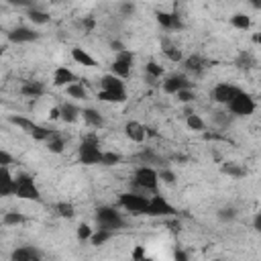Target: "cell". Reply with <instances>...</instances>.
I'll use <instances>...</instances> for the list:
<instances>
[{"label":"cell","instance_id":"1","mask_svg":"<svg viewBox=\"0 0 261 261\" xmlns=\"http://www.w3.org/2000/svg\"><path fill=\"white\" fill-rule=\"evenodd\" d=\"M159 169L153 165H139L135 169L133 181L128 184V188H135L137 192H151V194H159Z\"/></svg>","mask_w":261,"mask_h":261},{"label":"cell","instance_id":"2","mask_svg":"<svg viewBox=\"0 0 261 261\" xmlns=\"http://www.w3.org/2000/svg\"><path fill=\"white\" fill-rule=\"evenodd\" d=\"M104 151L100 149V139L96 133H88L82 137V143L77 147V159L82 165H100Z\"/></svg>","mask_w":261,"mask_h":261},{"label":"cell","instance_id":"3","mask_svg":"<svg viewBox=\"0 0 261 261\" xmlns=\"http://www.w3.org/2000/svg\"><path fill=\"white\" fill-rule=\"evenodd\" d=\"M8 120L14 124V126H18L20 130H24L27 135H31L35 141H41V143H45L57 128H49V126H43V124H39V122H35V120H31V118H27V116H8Z\"/></svg>","mask_w":261,"mask_h":261},{"label":"cell","instance_id":"4","mask_svg":"<svg viewBox=\"0 0 261 261\" xmlns=\"http://www.w3.org/2000/svg\"><path fill=\"white\" fill-rule=\"evenodd\" d=\"M14 184H16V190H14V196L20 198V200H33V202H43V196H41V190L37 188L33 175H29L27 171H20L14 175Z\"/></svg>","mask_w":261,"mask_h":261},{"label":"cell","instance_id":"5","mask_svg":"<svg viewBox=\"0 0 261 261\" xmlns=\"http://www.w3.org/2000/svg\"><path fill=\"white\" fill-rule=\"evenodd\" d=\"M94 218H96L98 228H108V230H118L126 224L122 214L114 206H98Z\"/></svg>","mask_w":261,"mask_h":261},{"label":"cell","instance_id":"6","mask_svg":"<svg viewBox=\"0 0 261 261\" xmlns=\"http://www.w3.org/2000/svg\"><path fill=\"white\" fill-rule=\"evenodd\" d=\"M255 108H257L255 98H253L251 94L243 92V90L226 104V110H228L234 118H247V116H251V114L255 112Z\"/></svg>","mask_w":261,"mask_h":261},{"label":"cell","instance_id":"7","mask_svg":"<svg viewBox=\"0 0 261 261\" xmlns=\"http://www.w3.org/2000/svg\"><path fill=\"white\" fill-rule=\"evenodd\" d=\"M118 204L130 212V214H145L147 206H149V198L143 196V192H122L118 194Z\"/></svg>","mask_w":261,"mask_h":261},{"label":"cell","instance_id":"8","mask_svg":"<svg viewBox=\"0 0 261 261\" xmlns=\"http://www.w3.org/2000/svg\"><path fill=\"white\" fill-rule=\"evenodd\" d=\"M147 216H165V218H173L177 216V210L159 194H153L149 198V206H147Z\"/></svg>","mask_w":261,"mask_h":261},{"label":"cell","instance_id":"9","mask_svg":"<svg viewBox=\"0 0 261 261\" xmlns=\"http://www.w3.org/2000/svg\"><path fill=\"white\" fill-rule=\"evenodd\" d=\"M241 92V88L239 86H234V84H228V82H218L212 90H210V96H212V100L216 102V104H222V106H226L237 94Z\"/></svg>","mask_w":261,"mask_h":261},{"label":"cell","instance_id":"10","mask_svg":"<svg viewBox=\"0 0 261 261\" xmlns=\"http://www.w3.org/2000/svg\"><path fill=\"white\" fill-rule=\"evenodd\" d=\"M161 88H163L165 94L175 96V94H177L179 90H184V88H194V84L188 80L186 73H171V75H167V77L161 82Z\"/></svg>","mask_w":261,"mask_h":261},{"label":"cell","instance_id":"11","mask_svg":"<svg viewBox=\"0 0 261 261\" xmlns=\"http://www.w3.org/2000/svg\"><path fill=\"white\" fill-rule=\"evenodd\" d=\"M181 65H184V71H186V73H192L194 77H202L204 71L210 67V61H206L202 55H196V53H194V55L184 57Z\"/></svg>","mask_w":261,"mask_h":261},{"label":"cell","instance_id":"12","mask_svg":"<svg viewBox=\"0 0 261 261\" xmlns=\"http://www.w3.org/2000/svg\"><path fill=\"white\" fill-rule=\"evenodd\" d=\"M6 37H8V41L10 43H33V41H37L41 35L35 31V29H31V27H14V29H10L8 33H6Z\"/></svg>","mask_w":261,"mask_h":261},{"label":"cell","instance_id":"13","mask_svg":"<svg viewBox=\"0 0 261 261\" xmlns=\"http://www.w3.org/2000/svg\"><path fill=\"white\" fill-rule=\"evenodd\" d=\"M41 259H43V253L33 245L16 247L10 253V261H41Z\"/></svg>","mask_w":261,"mask_h":261},{"label":"cell","instance_id":"14","mask_svg":"<svg viewBox=\"0 0 261 261\" xmlns=\"http://www.w3.org/2000/svg\"><path fill=\"white\" fill-rule=\"evenodd\" d=\"M155 18H157V22H159L165 31H179V29H184V20L179 18L177 12H163V10H157V12H155Z\"/></svg>","mask_w":261,"mask_h":261},{"label":"cell","instance_id":"15","mask_svg":"<svg viewBox=\"0 0 261 261\" xmlns=\"http://www.w3.org/2000/svg\"><path fill=\"white\" fill-rule=\"evenodd\" d=\"M73 82H77V77H75V73H73L69 67L59 65V67L53 71V86H55V88H65V86H69V84H73Z\"/></svg>","mask_w":261,"mask_h":261},{"label":"cell","instance_id":"16","mask_svg":"<svg viewBox=\"0 0 261 261\" xmlns=\"http://www.w3.org/2000/svg\"><path fill=\"white\" fill-rule=\"evenodd\" d=\"M124 135L126 139H130L133 143H143L147 139L145 135V124H141L139 120H126L124 122Z\"/></svg>","mask_w":261,"mask_h":261},{"label":"cell","instance_id":"17","mask_svg":"<svg viewBox=\"0 0 261 261\" xmlns=\"http://www.w3.org/2000/svg\"><path fill=\"white\" fill-rule=\"evenodd\" d=\"M45 92H47V86L43 82L29 80V82H22V86H20V94L27 98H41Z\"/></svg>","mask_w":261,"mask_h":261},{"label":"cell","instance_id":"18","mask_svg":"<svg viewBox=\"0 0 261 261\" xmlns=\"http://www.w3.org/2000/svg\"><path fill=\"white\" fill-rule=\"evenodd\" d=\"M59 110H61V120L67 122V124H73L82 116V108L75 106L73 102H61L59 104Z\"/></svg>","mask_w":261,"mask_h":261},{"label":"cell","instance_id":"19","mask_svg":"<svg viewBox=\"0 0 261 261\" xmlns=\"http://www.w3.org/2000/svg\"><path fill=\"white\" fill-rule=\"evenodd\" d=\"M137 159L141 161V163H145V165H153V167H165V163H167V159L165 157H161V155H157L153 149H143L139 155H137Z\"/></svg>","mask_w":261,"mask_h":261},{"label":"cell","instance_id":"20","mask_svg":"<svg viewBox=\"0 0 261 261\" xmlns=\"http://www.w3.org/2000/svg\"><path fill=\"white\" fill-rule=\"evenodd\" d=\"M16 184H14V175L8 171V167H2L0 171V196H14Z\"/></svg>","mask_w":261,"mask_h":261},{"label":"cell","instance_id":"21","mask_svg":"<svg viewBox=\"0 0 261 261\" xmlns=\"http://www.w3.org/2000/svg\"><path fill=\"white\" fill-rule=\"evenodd\" d=\"M255 65H257V61H255L253 53H249V51H245V49L237 53V57H234V67H237L239 71H251Z\"/></svg>","mask_w":261,"mask_h":261},{"label":"cell","instance_id":"22","mask_svg":"<svg viewBox=\"0 0 261 261\" xmlns=\"http://www.w3.org/2000/svg\"><path fill=\"white\" fill-rule=\"evenodd\" d=\"M161 51H163V55H165L169 61H173V63H181V61H184L181 49H177V45H173L169 39H163V41H161Z\"/></svg>","mask_w":261,"mask_h":261},{"label":"cell","instance_id":"23","mask_svg":"<svg viewBox=\"0 0 261 261\" xmlns=\"http://www.w3.org/2000/svg\"><path fill=\"white\" fill-rule=\"evenodd\" d=\"M71 59H73L75 63L84 65V67H96V65H98V61H96L86 49H82V47H71Z\"/></svg>","mask_w":261,"mask_h":261},{"label":"cell","instance_id":"24","mask_svg":"<svg viewBox=\"0 0 261 261\" xmlns=\"http://www.w3.org/2000/svg\"><path fill=\"white\" fill-rule=\"evenodd\" d=\"M82 118L92 128H102L104 126V116L96 108H82Z\"/></svg>","mask_w":261,"mask_h":261},{"label":"cell","instance_id":"25","mask_svg":"<svg viewBox=\"0 0 261 261\" xmlns=\"http://www.w3.org/2000/svg\"><path fill=\"white\" fill-rule=\"evenodd\" d=\"M100 86H102V90L124 92V82H122V77H118V75H114V73H106V75H102Z\"/></svg>","mask_w":261,"mask_h":261},{"label":"cell","instance_id":"26","mask_svg":"<svg viewBox=\"0 0 261 261\" xmlns=\"http://www.w3.org/2000/svg\"><path fill=\"white\" fill-rule=\"evenodd\" d=\"M163 73H165V69H163V65H159L157 61H147V65H145V80L149 82V84H157V80L159 77H163Z\"/></svg>","mask_w":261,"mask_h":261},{"label":"cell","instance_id":"27","mask_svg":"<svg viewBox=\"0 0 261 261\" xmlns=\"http://www.w3.org/2000/svg\"><path fill=\"white\" fill-rule=\"evenodd\" d=\"M45 145H47V149H49L51 153L59 155V153H63V149H65V139H63V135H61L59 130H55V133L45 141Z\"/></svg>","mask_w":261,"mask_h":261},{"label":"cell","instance_id":"28","mask_svg":"<svg viewBox=\"0 0 261 261\" xmlns=\"http://www.w3.org/2000/svg\"><path fill=\"white\" fill-rule=\"evenodd\" d=\"M27 18H29L33 24H47V22L51 20L49 12H45V10H41V8H35V6L27 8Z\"/></svg>","mask_w":261,"mask_h":261},{"label":"cell","instance_id":"29","mask_svg":"<svg viewBox=\"0 0 261 261\" xmlns=\"http://www.w3.org/2000/svg\"><path fill=\"white\" fill-rule=\"evenodd\" d=\"M98 100L102 102H112V104H122L126 100V90L124 92H112V90H100Z\"/></svg>","mask_w":261,"mask_h":261},{"label":"cell","instance_id":"30","mask_svg":"<svg viewBox=\"0 0 261 261\" xmlns=\"http://www.w3.org/2000/svg\"><path fill=\"white\" fill-rule=\"evenodd\" d=\"M220 171H222L224 175H230V177H237V179L247 175V169H245L243 165L234 163V161H224L222 167H220Z\"/></svg>","mask_w":261,"mask_h":261},{"label":"cell","instance_id":"31","mask_svg":"<svg viewBox=\"0 0 261 261\" xmlns=\"http://www.w3.org/2000/svg\"><path fill=\"white\" fill-rule=\"evenodd\" d=\"M212 120H214L216 126H220V128H228V126L232 124L234 116H232L228 110H216V112H212Z\"/></svg>","mask_w":261,"mask_h":261},{"label":"cell","instance_id":"32","mask_svg":"<svg viewBox=\"0 0 261 261\" xmlns=\"http://www.w3.org/2000/svg\"><path fill=\"white\" fill-rule=\"evenodd\" d=\"M186 126H188L190 130H196V133H204V130H206L204 118H202L200 114H196V112L186 114Z\"/></svg>","mask_w":261,"mask_h":261},{"label":"cell","instance_id":"33","mask_svg":"<svg viewBox=\"0 0 261 261\" xmlns=\"http://www.w3.org/2000/svg\"><path fill=\"white\" fill-rule=\"evenodd\" d=\"M114 232L116 230H108V228H98V230H94V234H92V239H90V243L94 245V247H102L104 243H108L112 237H114Z\"/></svg>","mask_w":261,"mask_h":261},{"label":"cell","instance_id":"34","mask_svg":"<svg viewBox=\"0 0 261 261\" xmlns=\"http://www.w3.org/2000/svg\"><path fill=\"white\" fill-rule=\"evenodd\" d=\"M230 24L239 31H249L251 29V16H247L245 12H234L230 16Z\"/></svg>","mask_w":261,"mask_h":261},{"label":"cell","instance_id":"35","mask_svg":"<svg viewBox=\"0 0 261 261\" xmlns=\"http://www.w3.org/2000/svg\"><path fill=\"white\" fill-rule=\"evenodd\" d=\"M237 216H239V210L234 206H222V208L216 210V218L220 222H234Z\"/></svg>","mask_w":261,"mask_h":261},{"label":"cell","instance_id":"36","mask_svg":"<svg viewBox=\"0 0 261 261\" xmlns=\"http://www.w3.org/2000/svg\"><path fill=\"white\" fill-rule=\"evenodd\" d=\"M65 92H67V96H71L75 100H86L88 98V90L82 86V82H73V84L65 86Z\"/></svg>","mask_w":261,"mask_h":261},{"label":"cell","instance_id":"37","mask_svg":"<svg viewBox=\"0 0 261 261\" xmlns=\"http://www.w3.org/2000/svg\"><path fill=\"white\" fill-rule=\"evenodd\" d=\"M130 65H126V63H122V61H118V59H114L112 63H110V73H114V75H118V77H122V80H126L128 75H130Z\"/></svg>","mask_w":261,"mask_h":261},{"label":"cell","instance_id":"38","mask_svg":"<svg viewBox=\"0 0 261 261\" xmlns=\"http://www.w3.org/2000/svg\"><path fill=\"white\" fill-rule=\"evenodd\" d=\"M29 218L22 214V212H4V216H2V222L6 224V226H16V224H22V222H27Z\"/></svg>","mask_w":261,"mask_h":261},{"label":"cell","instance_id":"39","mask_svg":"<svg viewBox=\"0 0 261 261\" xmlns=\"http://www.w3.org/2000/svg\"><path fill=\"white\" fill-rule=\"evenodd\" d=\"M122 161V155L120 153H116V151H104V155H102V163L100 165H104V167H112V165H118Z\"/></svg>","mask_w":261,"mask_h":261},{"label":"cell","instance_id":"40","mask_svg":"<svg viewBox=\"0 0 261 261\" xmlns=\"http://www.w3.org/2000/svg\"><path fill=\"white\" fill-rule=\"evenodd\" d=\"M55 212H57L61 218H73V216H75V208H73L69 202H57V204H55Z\"/></svg>","mask_w":261,"mask_h":261},{"label":"cell","instance_id":"41","mask_svg":"<svg viewBox=\"0 0 261 261\" xmlns=\"http://www.w3.org/2000/svg\"><path fill=\"white\" fill-rule=\"evenodd\" d=\"M92 234H94V228L88 224V222H82L80 226H77V230H75V237H77V241H90L92 239Z\"/></svg>","mask_w":261,"mask_h":261},{"label":"cell","instance_id":"42","mask_svg":"<svg viewBox=\"0 0 261 261\" xmlns=\"http://www.w3.org/2000/svg\"><path fill=\"white\" fill-rule=\"evenodd\" d=\"M175 96H177V100H179L181 104H192V102H196V92H194V88H184V90H179Z\"/></svg>","mask_w":261,"mask_h":261},{"label":"cell","instance_id":"43","mask_svg":"<svg viewBox=\"0 0 261 261\" xmlns=\"http://www.w3.org/2000/svg\"><path fill=\"white\" fill-rule=\"evenodd\" d=\"M159 179H161L163 184H167V186H173L177 177H175V173L165 165V167H161V169H159Z\"/></svg>","mask_w":261,"mask_h":261},{"label":"cell","instance_id":"44","mask_svg":"<svg viewBox=\"0 0 261 261\" xmlns=\"http://www.w3.org/2000/svg\"><path fill=\"white\" fill-rule=\"evenodd\" d=\"M118 10H120V14H122L124 18H128V16H133V14L137 12V4L130 2V0H124V2H120Z\"/></svg>","mask_w":261,"mask_h":261},{"label":"cell","instance_id":"45","mask_svg":"<svg viewBox=\"0 0 261 261\" xmlns=\"http://www.w3.org/2000/svg\"><path fill=\"white\" fill-rule=\"evenodd\" d=\"M114 59H118V61H122V63H126V65H130L133 67V63H135V53L130 51V49H122V51H118L116 53V57Z\"/></svg>","mask_w":261,"mask_h":261},{"label":"cell","instance_id":"46","mask_svg":"<svg viewBox=\"0 0 261 261\" xmlns=\"http://www.w3.org/2000/svg\"><path fill=\"white\" fill-rule=\"evenodd\" d=\"M94 27H96V18H94L92 14H88V16L82 18V29H84L86 35H90V33L94 31Z\"/></svg>","mask_w":261,"mask_h":261},{"label":"cell","instance_id":"47","mask_svg":"<svg viewBox=\"0 0 261 261\" xmlns=\"http://www.w3.org/2000/svg\"><path fill=\"white\" fill-rule=\"evenodd\" d=\"M130 259H133V261H143V259H147L145 247H143V245H135V249L130 251Z\"/></svg>","mask_w":261,"mask_h":261},{"label":"cell","instance_id":"48","mask_svg":"<svg viewBox=\"0 0 261 261\" xmlns=\"http://www.w3.org/2000/svg\"><path fill=\"white\" fill-rule=\"evenodd\" d=\"M10 163H12V155H10L6 149H2V151H0V165H2V167H8Z\"/></svg>","mask_w":261,"mask_h":261},{"label":"cell","instance_id":"49","mask_svg":"<svg viewBox=\"0 0 261 261\" xmlns=\"http://www.w3.org/2000/svg\"><path fill=\"white\" fill-rule=\"evenodd\" d=\"M6 2H8V4H12V6H22V8H31L35 0H6Z\"/></svg>","mask_w":261,"mask_h":261},{"label":"cell","instance_id":"50","mask_svg":"<svg viewBox=\"0 0 261 261\" xmlns=\"http://www.w3.org/2000/svg\"><path fill=\"white\" fill-rule=\"evenodd\" d=\"M145 135H147V139H157L159 137V130L155 126H151V124H145Z\"/></svg>","mask_w":261,"mask_h":261},{"label":"cell","instance_id":"51","mask_svg":"<svg viewBox=\"0 0 261 261\" xmlns=\"http://www.w3.org/2000/svg\"><path fill=\"white\" fill-rule=\"evenodd\" d=\"M167 226L171 228V232H179V228H181V222L177 220V216H173V220H169V222H167Z\"/></svg>","mask_w":261,"mask_h":261},{"label":"cell","instance_id":"52","mask_svg":"<svg viewBox=\"0 0 261 261\" xmlns=\"http://www.w3.org/2000/svg\"><path fill=\"white\" fill-rule=\"evenodd\" d=\"M49 118H51V120H59V118H61V110H59V106H53V108L49 110Z\"/></svg>","mask_w":261,"mask_h":261},{"label":"cell","instance_id":"53","mask_svg":"<svg viewBox=\"0 0 261 261\" xmlns=\"http://www.w3.org/2000/svg\"><path fill=\"white\" fill-rule=\"evenodd\" d=\"M110 49L118 53V51H122V49H126V47H124V45H122V43H120L118 39H114V41H110Z\"/></svg>","mask_w":261,"mask_h":261},{"label":"cell","instance_id":"54","mask_svg":"<svg viewBox=\"0 0 261 261\" xmlns=\"http://www.w3.org/2000/svg\"><path fill=\"white\" fill-rule=\"evenodd\" d=\"M173 257H175L177 261H188V259H190V255H188L186 251H179V249H177V251L173 253Z\"/></svg>","mask_w":261,"mask_h":261},{"label":"cell","instance_id":"55","mask_svg":"<svg viewBox=\"0 0 261 261\" xmlns=\"http://www.w3.org/2000/svg\"><path fill=\"white\" fill-rule=\"evenodd\" d=\"M253 228H255L257 232H261V212L255 214V218H253Z\"/></svg>","mask_w":261,"mask_h":261},{"label":"cell","instance_id":"56","mask_svg":"<svg viewBox=\"0 0 261 261\" xmlns=\"http://www.w3.org/2000/svg\"><path fill=\"white\" fill-rule=\"evenodd\" d=\"M171 159H173V161H179V163H186V161H188V157H186V155H179V153L171 155Z\"/></svg>","mask_w":261,"mask_h":261},{"label":"cell","instance_id":"57","mask_svg":"<svg viewBox=\"0 0 261 261\" xmlns=\"http://www.w3.org/2000/svg\"><path fill=\"white\" fill-rule=\"evenodd\" d=\"M251 39H253V43H255V45H259V47H261V31H259V33H253V37H251Z\"/></svg>","mask_w":261,"mask_h":261},{"label":"cell","instance_id":"58","mask_svg":"<svg viewBox=\"0 0 261 261\" xmlns=\"http://www.w3.org/2000/svg\"><path fill=\"white\" fill-rule=\"evenodd\" d=\"M249 2H251V6H253V8L261 10V0H249Z\"/></svg>","mask_w":261,"mask_h":261},{"label":"cell","instance_id":"59","mask_svg":"<svg viewBox=\"0 0 261 261\" xmlns=\"http://www.w3.org/2000/svg\"><path fill=\"white\" fill-rule=\"evenodd\" d=\"M65 0H51V4H63Z\"/></svg>","mask_w":261,"mask_h":261}]
</instances>
